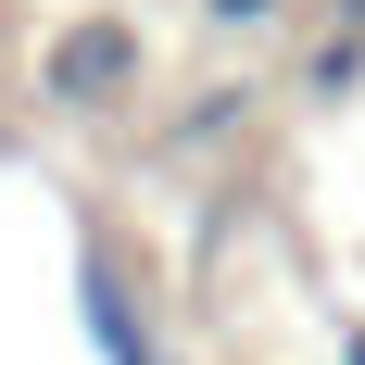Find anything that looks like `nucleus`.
<instances>
[{"mask_svg":"<svg viewBox=\"0 0 365 365\" xmlns=\"http://www.w3.org/2000/svg\"><path fill=\"white\" fill-rule=\"evenodd\" d=\"M290 0H202V26H227V38H252V26H277Z\"/></svg>","mask_w":365,"mask_h":365,"instance_id":"nucleus-5","label":"nucleus"},{"mask_svg":"<svg viewBox=\"0 0 365 365\" xmlns=\"http://www.w3.org/2000/svg\"><path fill=\"white\" fill-rule=\"evenodd\" d=\"M139 76H151V38L126 26V13H76V26L38 51V101L51 113H113V101H139Z\"/></svg>","mask_w":365,"mask_h":365,"instance_id":"nucleus-1","label":"nucleus"},{"mask_svg":"<svg viewBox=\"0 0 365 365\" xmlns=\"http://www.w3.org/2000/svg\"><path fill=\"white\" fill-rule=\"evenodd\" d=\"M76 328H88V353H101V365H164V340H151V302L126 290V264H113L101 240L76 252Z\"/></svg>","mask_w":365,"mask_h":365,"instance_id":"nucleus-2","label":"nucleus"},{"mask_svg":"<svg viewBox=\"0 0 365 365\" xmlns=\"http://www.w3.org/2000/svg\"><path fill=\"white\" fill-rule=\"evenodd\" d=\"M302 88H315V101H353V88H365V26H328V38H315Z\"/></svg>","mask_w":365,"mask_h":365,"instance_id":"nucleus-3","label":"nucleus"},{"mask_svg":"<svg viewBox=\"0 0 365 365\" xmlns=\"http://www.w3.org/2000/svg\"><path fill=\"white\" fill-rule=\"evenodd\" d=\"M340 26H365V0H340Z\"/></svg>","mask_w":365,"mask_h":365,"instance_id":"nucleus-7","label":"nucleus"},{"mask_svg":"<svg viewBox=\"0 0 365 365\" xmlns=\"http://www.w3.org/2000/svg\"><path fill=\"white\" fill-rule=\"evenodd\" d=\"M240 113H252V88H202V101L177 113V151H215L227 126H240Z\"/></svg>","mask_w":365,"mask_h":365,"instance_id":"nucleus-4","label":"nucleus"},{"mask_svg":"<svg viewBox=\"0 0 365 365\" xmlns=\"http://www.w3.org/2000/svg\"><path fill=\"white\" fill-rule=\"evenodd\" d=\"M340 365H365V315H353V328H340Z\"/></svg>","mask_w":365,"mask_h":365,"instance_id":"nucleus-6","label":"nucleus"}]
</instances>
